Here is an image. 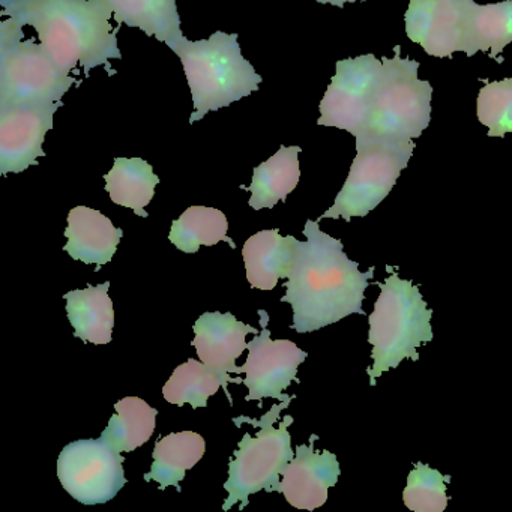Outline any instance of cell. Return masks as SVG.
<instances>
[{"mask_svg": "<svg viewBox=\"0 0 512 512\" xmlns=\"http://www.w3.org/2000/svg\"><path fill=\"white\" fill-rule=\"evenodd\" d=\"M299 241L295 262L289 271L286 296L293 308L290 328L298 334H310L352 314H362L365 290L376 268L359 271V263L344 253L340 239L322 232L319 221L308 220Z\"/></svg>", "mask_w": 512, "mask_h": 512, "instance_id": "6da1fadb", "label": "cell"}, {"mask_svg": "<svg viewBox=\"0 0 512 512\" xmlns=\"http://www.w3.org/2000/svg\"><path fill=\"white\" fill-rule=\"evenodd\" d=\"M2 17L20 26H32L62 73H77V65L89 77L94 68L104 67L110 76L116 70L110 59H122L118 28L110 19L106 0H0Z\"/></svg>", "mask_w": 512, "mask_h": 512, "instance_id": "7a4b0ae2", "label": "cell"}, {"mask_svg": "<svg viewBox=\"0 0 512 512\" xmlns=\"http://www.w3.org/2000/svg\"><path fill=\"white\" fill-rule=\"evenodd\" d=\"M181 59L193 98L190 124L259 91L262 77L242 56L238 34L215 32L208 40L185 37L167 44Z\"/></svg>", "mask_w": 512, "mask_h": 512, "instance_id": "3957f363", "label": "cell"}, {"mask_svg": "<svg viewBox=\"0 0 512 512\" xmlns=\"http://www.w3.org/2000/svg\"><path fill=\"white\" fill-rule=\"evenodd\" d=\"M395 271L392 268L385 283H376L380 295L368 316V343L373 346L374 361L373 367L367 368L371 386H376L385 371L398 368L404 359L418 361L416 349L433 340V310L428 308L419 287Z\"/></svg>", "mask_w": 512, "mask_h": 512, "instance_id": "277c9868", "label": "cell"}, {"mask_svg": "<svg viewBox=\"0 0 512 512\" xmlns=\"http://www.w3.org/2000/svg\"><path fill=\"white\" fill-rule=\"evenodd\" d=\"M394 52V58H382L383 73L355 140L412 143L430 125L433 88L427 80L418 79L419 62L401 58L400 46Z\"/></svg>", "mask_w": 512, "mask_h": 512, "instance_id": "5b68a950", "label": "cell"}, {"mask_svg": "<svg viewBox=\"0 0 512 512\" xmlns=\"http://www.w3.org/2000/svg\"><path fill=\"white\" fill-rule=\"evenodd\" d=\"M295 400V395L274 404L268 413L257 419L238 416L233 421L247 422L253 427H259L256 437L245 433L239 442L238 449L229 463V479L224 482V490L229 491V497L224 500L223 509L241 503L242 509L247 508L251 494L265 490L266 493H281V475L287 464L295 458L292 449V436L289 427L293 424V416H284L277 424L278 416Z\"/></svg>", "mask_w": 512, "mask_h": 512, "instance_id": "8992f818", "label": "cell"}, {"mask_svg": "<svg viewBox=\"0 0 512 512\" xmlns=\"http://www.w3.org/2000/svg\"><path fill=\"white\" fill-rule=\"evenodd\" d=\"M23 26L8 17L0 23V106L49 104L80 85L59 70L43 44L26 40Z\"/></svg>", "mask_w": 512, "mask_h": 512, "instance_id": "52a82bcc", "label": "cell"}, {"mask_svg": "<svg viewBox=\"0 0 512 512\" xmlns=\"http://www.w3.org/2000/svg\"><path fill=\"white\" fill-rule=\"evenodd\" d=\"M415 142L356 140V157L334 205L317 221L367 217L391 193L415 152Z\"/></svg>", "mask_w": 512, "mask_h": 512, "instance_id": "ba28073f", "label": "cell"}, {"mask_svg": "<svg viewBox=\"0 0 512 512\" xmlns=\"http://www.w3.org/2000/svg\"><path fill=\"white\" fill-rule=\"evenodd\" d=\"M125 458L103 440L70 443L58 458L62 487L83 505H103L125 487Z\"/></svg>", "mask_w": 512, "mask_h": 512, "instance_id": "9c48e42d", "label": "cell"}, {"mask_svg": "<svg viewBox=\"0 0 512 512\" xmlns=\"http://www.w3.org/2000/svg\"><path fill=\"white\" fill-rule=\"evenodd\" d=\"M382 73L383 59L379 61L374 55L338 61L331 85L320 101L317 124L358 136L367 121L371 97Z\"/></svg>", "mask_w": 512, "mask_h": 512, "instance_id": "30bf717a", "label": "cell"}, {"mask_svg": "<svg viewBox=\"0 0 512 512\" xmlns=\"http://www.w3.org/2000/svg\"><path fill=\"white\" fill-rule=\"evenodd\" d=\"M262 332L248 343L247 362L239 367V374L245 373L244 385L248 388L247 401H262L263 398H277L284 401L289 395L283 394L292 382L299 383L298 367L307 359L308 353L299 349L290 340H271L268 329L269 314L259 310Z\"/></svg>", "mask_w": 512, "mask_h": 512, "instance_id": "8fae6325", "label": "cell"}, {"mask_svg": "<svg viewBox=\"0 0 512 512\" xmlns=\"http://www.w3.org/2000/svg\"><path fill=\"white\" fill-rule=\"evenodd\" d=\"M62 101L49 104L0 106V175L22 173L38 166L46 134L53 130V116Z\"/></svg>", "mask_w": 512, "mask_h": 512, "instance_id": "7c38bea8", "label": "cell"}, {"mask_svg": "<svg viewBox=\"0 0 512 512\" xmlns=\"http://www.w3.org/2000/svg\"><path fill=\"white\" fill-rule=\"evenodd\" d=\"M467 0H410L404 23L412 43L433 58L464 52Z\"/></svg>", "mask_w": 512, "mask_h": 512, "instance_id": "4fadbf2b", "label": "cell"}, {"mask_svg": "<svg viewBox=\"0 0 512 512\" xmlns=\"http://www.w3.org/2000/svg\"><path fill=\"white\" fill-rule=\"evenodd\" d=\"M193 346L196 347L197 356L203 364L215 371L220 376L226 397L230 406H233V398L230 395L229 383H241L244 380L232 379L230 373L239 374L236 367V359L248 349L245 337L248 334L257 335L254 326L247 325L236 319L232 313H205L197 319L194 325Z\"/></svg>", "mask_w": 512, "mask_h": 512, "instance_id": "5bb4252c", "label": "cell"}, {"mask_svg": "<svg viewBox=\"0 0 512 512\" xmlns=\"http://www.w3.org/2000/svg\"><path fill=\"white\" fill-rule=\"evenodd\" d=\"M317 439L319 436L313 434L308 445L296 446L295 458L281 475V493L287 502L307 511L325 505L329 488L337 485L341 473L337 455L314 449Z\"/></svg>", "mask_w": 512, "mask_h": 512, "instance_id": "9a60e30c", "label": "cell"}, {"mask_svg": "<svg viewBox=\"0 0 512 512\" xmlns=\"http://www.w3.org/2000/svg\"><path fill=\"white\" fill-rule=\"evenodd\" d=\"M68 238L64 250L73 260L85 265L101 266L112 262L124 230L116 229L112 221L100 211L77 206L68 214V226L65 229Z\"/></svg>", "mask_w": 512, "mask_h": 512, "instance_id": "2e32d148", "label": "cell"}, {"mask_svg": "<svg viewBox=\"0 0 512 512\" xmlns=\"http://www.w3.org/2000/svg\"><path fill=\"white\" fill-rule=\"evenodd\" d=\"M299 241L281 236L278 229L262 230L242 248L247 280L254 289L272 290L281 278L289 277Z\"/></svg>", "mask_w": 512, "mask_h": 512, "instance_id": "e0dca14e", "label": "cell"}, {"mask_svg": "<svg viewBox=\"0 0 512 512\" xmlns=\"http://www.w3.org/2000/svg\"><path fill=\"white\" fill-rule=\"evenodd\" d=\"M464 28L466 44L463 53L472 58L478 52H488L491 59L502 64L500 55L512 43V0L488 5L467 0Z\"/></svg>", "mask_w": 512, "mask_h": 512, "instance_id": "ac0fdd59", "label": "cell"}, {"mask_svg": "<svg viewBox=\"0 0 512 512\" xmlns=\"http://www.w3.org/2000/svg\"><path fill=\"white\" fill-rule=\"evenodd\" d=\"M109 289L110 283L107 281L100 286L71 290L64 296L74 335L85 343L97 346L112 343L115 310Z\"/></svg>", "mask_w": 512, "mask_h": 512, "instance_id": "d6986e66", "label": "cell"}, {"mask_svg": "<svg viewBox=\"0 0 512 512\" xmlns=\"http://www.w3.org/2000/svg\"><path fill=\"white\" fill-rule=\"evenodd\" d=\"M301 152V146H281L277 154L254 169L250 187H242L250 191L248 205L254 211L272 209L278 202H286L287 196L298 187Z\"/></svg>", "mask_w": 512, "mask_h": 512, "instance_id": "ffe728a7", "label": "cell"}, {"mask_svg": "<svg viewBox=\"0 0 512 512\" xmlns=\"http://www.w3.org/2000/svg\"><path fill=\"white\" fill-rule=\"evenodd\" d=\"M205 452L206 442L200 434L193 431L169 434L155 443L154 463L151 472L146 473L145 481H157L160 490L175 487L181 493L185 473L202 460Z\"/></svg>", "mask_w": 512, "mask_h": 512, "instance_id": "44dd1931", "label": "cell"}, {"mask_svg": "<svg viewBox=\"0 0 512 512\" xmlns=\"http://www.w3.org/2000/svg\"><path fill=\"white\" fill-rule=\"evenodd\" d=\"M118 25L137 28L170 44L184 37L176 0H106Z\"/></svg>", "mask_w": 512, "mask_h": 512, "instance_id": "7402d4cb", "label": "cell"}, {"mask_svg": "<svg viewBox=\"0 0 512 512\" xmlns=\"http://www.w3.org/2000/svg\"><path fill=\"white\" fill-rule=\"evenodd\" d=\"M106 191L116 205L133 209L139 217L148 218L146 206L154 199L160 178L143 158H116L113 169L104 176Z\"/></svg>", "mask_w": 512, "mask_h": 512, "instance_id": "603a6c76", "label": "cell"}, {"mask_svg": "<svg viewBox=\"0 0 512 512\" xmlns=\"http://www.w3.org/2000/svg\"><path fill=\"white\" fill-rule=\"evenodd\" d=\"M115 415L110 418L100 439L118 452H133L149 442L155 430L158 410L139 397H125L115 404Z\"/></svg>", "mask_w": 512, "mask_h": 512, "instance_id": "cb8c5ba5", "label": "cell"}, {"mask_svg": "<svg viewBox=\"0 0 512 512\" xmlns=\"http://www.w3.org/2000/svg\"><path fill=\"white\" fill-rule=\"evenodd\" d=\"M227 230L229 221L223 212L206 206H191L173 221L169 241L187 254L197 253L202 245L212 247L223 241L229 242L235 250V242L227 236Z\"/></svg>", "mask_w": 512, "mask_h": 512, "instance_id": "d4e9b609", "label": "cell"}, {"mask_svg": "<svg viewBox=\"0 0 512 512\" xmlns=\"http://www.w3.org/2000/svg\"><path fill=\"white\" fill-rule=\"evenodd\" d=\"M223 388L220 376L208 365L196 359H188L175 368L163 388L166 401L182 407L191 404L193 409L208 406V398Z\"/></svg>", "mask_w": 512, "mask_h": 512, "instance_id": "484cf974", "label": "cell"}, {"mask_svg": "<svg viewBox=\"0 0 512 512\" xmlns=\"http://www.w3.org/2000/svg\"><path fill=\"white\" fill-rule=\"evenodd\" d=\"M451 476L443 475L428 464H415L407 476V485L403 491V502L410 511L443 512L448 506L449 497L446 485Z\"/></svg>", "mask_w": 512, "mask_h": 512, "instance_id": "4316f807", "label": "cell"}, {"mask_svg": "<svg viewBox=\"0 0 512 512\" xmlns=\"http://www.w3.org/2000/svg\"><path fill=\"white\" fill-rule=\"evenodd\" d=\"M478 95L476 115L488 128V137H503L512 133V77L500 82H485Z\"/></svg>", "mask_w": 512, "mask_h": 512, "instance_id": "83f0119b", "label": "cell"}, {"mask_svg": "<svg viewBox=\"0 0 512 512\" xmlns=\"http://www.w3.org/2000/svg\"><path fill=\"white\" fill-rule=\"evenodd\" d=\"M319 4L326 5L331 4L334 7L343 8L346 4H355L358 0H317ZM361 2H365V0H361Z\"/></svg>", "mask_w": 512, "mask_h": 512, "instance_id": "f1b7e54d", "label": "cell"}]
</instances>
